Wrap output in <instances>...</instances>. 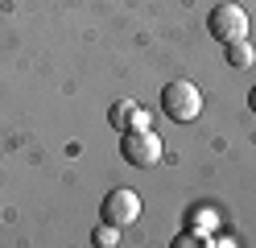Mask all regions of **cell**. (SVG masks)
Segmentation results:
<instances>
[{
	"mask_svg": "<svg viewBox=\"0 0 256 248\" xmlns=\"http://www.w3.org/2000/svg\"><path fill=\"white\" fill-rule=\"evenodd\" d=\"M248 108H252V112H256V87H252V91H248Z\"/></svg>",
	"mask_w": 256,
	"mask_h": 248,
	"instance_id": "cell-9",
	"label": "cell"
},
{
	"mask_svg": "<svg viewBox=\"0 0 256 248\" xmlns=\"http://www.w3.org/2000/svg\"><path fill=\"white\" fill-rule=\"evenodd\" d=\"M108 124L116 132H136V128H149V112L140 104H132V99H116L108 112Z\"/></svg>",
	"mask_w": 256,
	"mask_h": 248,
	"instance_id": "cell-5",
	"label": "cell"
},
{
	"mask_svg": "<svg viewBox=\"0 0 256 248\" xmlns=\"http://www.w3.org/2000/svg\"><path fill=\"white\" fill-rule=\"evenodd\" d=\"M162 112L174 124H194L202 116V91L190 79H170L162 87Z\"/></svg>",
	"mask_w": 256,
	"mask_h": 248,
	"instance_id": "cell-1",
	"label": "cell"
},
{
	"mask_svg": "<svg viewBox=\"0 0 256 248\" xmlns=\"http://www.w3.org/2000/svg\"><path fill=\"white\" fill-rule=\"evenodd\" d=\"M100 219H104V223H116V227L124 231L128 223H136V219H140V194H136V190H128V186L108 190V194H104V203H100Z\"/></svg>",
	"mask_w": 256,
	"mask_h": 248,
	"instance_id": "cell-4",
	"label": "cell"
},
{
	"mask_svg": "<svg viewBox=\"0 0 256 248\" xmlns=\"http://www.w3.org/2000/svg\"><path fill=\"white\" fill-rule=\"evenodd\" d=\"M186 227L198 231V236H215V231H219V215L211 207H190L186 211Z\"/></svg>",
	"mask_w": 256,
	"mask_h": 248,
	"instance_id": "cell-6",
	"label": "cell"
},
{
	"mask_svg": "<svg viewBox=\"0 0 256 248\" xmlns=\"http://www.w3.org/2000/svg\"><path fill=\"white\" fill-rule=\"evenodd\" d=\"M206 29H211V38L232 46V42H248V13L240 5H219L211 9V17H206Z\"/></svg>",
	"mask_w": 256,
	"mask_h": 248,
	"instance_id": "cell-3",
	"label": "cell"
},
{
	"mask_svg": "<svg viewBox=\"0 0 256 248\" xmlns=\"http://www.w3.org/2000/svg\"><path fill=\"white\" fill-rule=\"evenodd\" d=\"M91 244H95V248H116V244H120V227H116V223H100V227L91 231Z\"/></svg>",
	"mask_w": 256,
	"mask_h": 248,
	"instance_id": "cell-8",
	"label": "cell"
},
{
	"mask_svg": "<svg viewBox=\"0 0 256 248\" xmlns=\"http://www.w3.org/2000/svg\"><path fill=\"white\" fill-rule=\"evenodd\" d=\"M120 153H124V161L128 165H136V170H149V165H157L162 161V153H166V145H162V137H157L153 128H136V132H120Z\"/></svg>",
	"mask_w": 256,
	"mask_h": 248,
	"instance_id": "cell-2",
	"label": "cell"
},
{
	"mask_svg": "<svg viewBox=\"0 0 256 248\" xmlns=\"http://www.w3.org/2000/svg\"><path fill=\"white\" fill-rule=\"evenodd\" d=\"M223 50H228V66H252V58H256V50L248 42H232Z\"/></svg>",
	"mask_w": 256,
	"mask_h": 248,
	"instance_id": "cell-7",
	"label": "cell"
}]
</instances>
